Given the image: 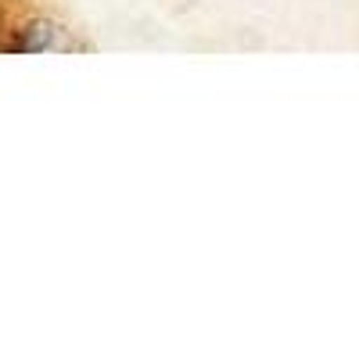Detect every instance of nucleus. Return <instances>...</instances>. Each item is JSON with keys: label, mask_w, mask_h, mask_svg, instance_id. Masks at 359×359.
Wrapping results in <instances>:
<instances>
[{"label": "nucleus", "mask_w": 359, "mask_h": 359, "mask_svg": "<svg viewBox=\"0 0 359 359\" xmlns=\"http://www.w3.org/2000/svg\"><path fill=\"white\" fill-rule=\"evenodd\" d=\"M57 33H62L57 25H33V29H29V40L22 47L25 50H69L72 40L57 36Z\"/></svg>", "instance_id": "nucleus-1"}]
</instances>
